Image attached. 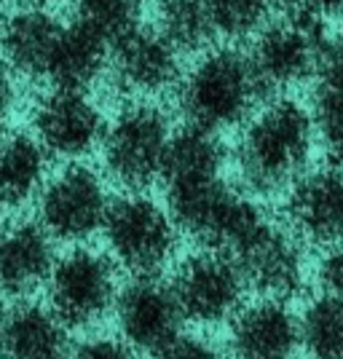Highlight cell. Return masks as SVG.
Returning a JSON list of instances; mask_svg holds the SVG:
<instances>
[{"instance_id":"cell-1","label":"cell","mask_w":343,"mask_h":359,"mask_svg":"<svg viewBox=\"0 0 343 359\" xmlns=\"http://www.w3.org/2000/svg\"><path fill=\"white\" fill-rule=\"evenodd\" d=\"M316 142L311 110L292 97H274L244 121L236 166L244 185L255 194H276L290 188L306 172Z\"/></svg>"},{"instance_id":"cell-2","label":"cell","mask_w":343,"mask_h":359,"mask_svg":"<svg viewBox=\"0 0 343 359\" xmlns=\"http://www.w3.org/2000/svg\"><path fill=\"white\" fill-rule=\"evenodd\" d=\"M180 107L185 121L220 135L250 118L263 97L247 51L236 46H209L194 67L180 75Z\"/></svg>"},{"instance_id":"cell-3","label":"cell","mask_w":343,"mask_h":359,"mask_svg":"<svg viewBox=\"0 0 343 359\" xmlns=\"http://www.w3.org/2000/svg\"><path fill=\"white\" fill-rule=\"evenodd\" d=\"M325 43H328L325 25L292 8L274 16L255 35L253 46L247 51L263 94L266 91L282 94L306 81H314Z\"/></svg>"},{"instance_id":"cell-4","label":"cell","mask_w":343,"mask_h":359,"mask_svg":"<svg viewBox=\"0 0 343 359\" xmlns=\"http://www.w3.org/2000/svg\"><path fill=\"white\" fill-rule=\"evenodd\" d=\"M172 123L161 107L150 102H135L123 107L105 126L102 158L110 177L126 188H145L161 177L166 148L172 140Z\"/></svg>"},{"instance_id":"cell-5","label":"cell","mask_w":343,"mask_h":359,"mask_svg":"<svg viewBox=\"0 0 343 359\" xmlns=\"http://www.w3.org/2000/svg\"><path fill=\"white\" fill-rule=\"evenodd\" d=\"M102 233L116 263L135 276H156L175 252L177 225L153 198L126 194L110 201Z\"/></svg>"},{"instance_id":"cell-6","label":"cell","mask_w":343,"mask_h":359,"mask_svg":"<svg viewBox=\"0 0 343 359\" xmlns=\"http://www.w3.org/2000/svg\"><path fill=\"white\" fill-rule=\"evenodd\" d=\"M46 282L54 314L73 327L100 322L119 298L113 260L86 247H75L65 257H57Z\"/></svg>"},{"instance_id":"cell-7","label":"cell","mask_w":343,"mask_h":359,"mask_svg":"<svg viewBox=\"0 0 343 359\" xmlns=\"http://www.w3.org/2000/svg\"><path fill=\"white\" fill-rule=\"evenodd\" d=\"M169 287L182 319L199 325H217L241 309L247 282L231 255L209 247L204 252L185 257Z\"/></svg>"},{"instance_id":"cell-8","label":"cell","mask_w":343,"mask_h":359,"mask_svg":"<svg viewBox=\"0 0 343 359\" xmlns=\"http://www.w3.org/2000/svg\"><path fill=\"white\" fill-rule=\"evenodd\" d=\"M107 207L110 196L102 177L89 166L73 164L46 180L38 194V223L51 233V239L83 241L102 231Z\"/></svg>"},{"instance_id":"cell-9","label":"cell","mask_w":343,"mask_h":359,"mask_svg":"<svg viewBox=\"0 0 343 359\" xmlns=\"http://www.w3.org/2000/svg\"><path fill=\"white\" fill-rule=\"evenodd\" d=\"M107 75L126 97L145 102L180 83V51L159 30L140 25L110 43Z\"/></svg>"},{"instance_id":"cell-10","label":"cell","mask_w":343,"mask_h":359,"mask_svg":"<svg viewBox=\"0 0 343 359\" xmlns=\"http://www.w3.org/2000/svg\"><path fill=\"white\" fill-rule=\"evenodd\" d=\"M32 126L46 153L75 161L102 142L107 123L89 91L51 89L35 105Z\"/></svg>"},{"instance_id":"cell-11","label":"cell","mask_w":343,"mask_h":359,"mask_svg":"<svg viewBox=\"0 0 343 359\" xmlns=\"http://www.w3.org/2000/svg\"><path fill=\"white\" fill-rule=\"evenodd\" d=\"M231 257L236 260L247 287H255L266 298H292L306 279V260L298 236L276 228L271 220Z\"/></svg>"},{"instance_id":"cell-12","label":"cell","mask_w":343,"mask_h":359,"mask_svg":"<svg viewBox=\"0 0 343 359\" xmlns=\"http://www.w3.org/2000/svg\"><path fill=\"white\" fill-rule=\"evenodd\" d=\"M116 316L123 341L135 351L159 354L166 344L180 335L182 311L172 295V287L156 276H137L119 290Z\"/></svg>"},{"instance_id":"cell-13","label":"cell","mask_w":343,"mask_h":359,"mask_svg":"<svg viewBox=\"0 0 343 359\" xmlns=\"http://www.w3.org/2000/svg\"><path fill=\"white\" fill-rule=\"evenodd\" d=\"M287 220L298 239L322 247L343 244V169L303 172L287 194Z\"/></svg>"},{"instance_id":"cell-14","label":"cell","mask_w":343,"mask_h":359,"mask_svg":"<svg viewBox=\"0 0 343 359\" xmlns=\"http://www.w3.org/2000/svg\"><path fill=\"white\" fill-rule=\"evenodd\" d=\"M300 322L284 300L263 298L239 309L231 327V354L236 359H295Z\"/></svg>"},{"instance_id":"cell-15","label":"cell","mask_w":343,"mask_h":359,"mask_svg":"<svg viewBox=\"0 0 343 359\" xmlns=\"http://www.w3.org/2000/svg\"><path fill=\"white\" fill-rule=\"evenodd\" d=\"M54 260V239L41 223L14 220L0 225V292H32L48 279Z\"/></svg>"},{"instance_id":"cell-16","label":"cell","mask_w":343,"mask_h":359,"mask_svg":"<svg viewBox=\"0 0 343 359\" xmlns=\"http://www.w3.org/2000/svg\"><path fill=\"white\" fill-rule=\"evenodd\" d=\"M62 27L48 8H14L0 22V62L16 75L43 78Z\"/></svg>"},{"instance_id":"cell-17","label":"cell","mask_w":343,"mask_h":359,"mask_svg":"<svg viewBox=\"0 0 343 359\" xmlns=\"http://www.w3.org/2000/svg\"><path fill=\"white\" fill-rule=\"evenodd\" d=\"M0 359H70L67 325L51 306H16L0 314Z\"/></svg>"},{"instance_id":"cell-18","label":"cell","mask_w":343,"mask_h":359,"mask_svg":"<svg viewBox=\"0 0 343 359\" xmlns=\"http://www.w3.org/2000/svg\"><path fill=\"white\" fill-rule=\"evenodd\" d=\"M107 60L110 41L86 27L83 22L73 19L70 25L62 27L43 78L54 89L89 91V86H94L107 73Z\"/></svg>"},{"instance_id":"cell-19","label":"cell","mask_w":343,"mask_h":359,"mask_svg":"<svg viewBox=\"0 0 343 359\" xmlns=\"http://www.w3.org/2000/svg\"><path fill=\"white\" fill-rule=\"evenodd\" d=\"M223 169L225 148L220 135L185 123L182 129L172 132L159 180H164L166 188H180V185H196L223 177Z\"/></svg>"},{"instance_id":"cell-20","label":"cell","mask_w":343,"mask_h":359,"mask_svg":"<svg viewBox=\"0 0 343 359\" xmlns=\"http://www.w3.org/2000/svg\"><path fill=\"white\" fill-rule=\"evenodd\" d=\"M48 153L35 135L8 132L0 137V210H16L46 185Z\"/></svg>"},{"instance_id":"cell-21","label":"cell","mask_w":343,"mask_h":359,"mask_svg":"<svg viewBox=\"0 0 343 359\" xmlns=\"http://www.w3.org/2000/svg\"><path fill=\"white\" fill-rule=\"evenodd\" d=\"M311 116L325 150L332 153L343 148V27L328 38L322 51L319 70L314 75Z\"/></svg>"},{"instance_id":"cell-22","label":"cell","mask_w":343,"mask_h":359,"mask_svg":"<svg viewBox=\"0 0 343 359\" xmlns=\"http://www.w3.org/2000/svg\"><path fill=\"white\" fill-rule=\"evenodd\" d=\"M156 30L180 54H201L217 38L207 0H161Z\"/></svg>"},{"instance_id":"cell-23","label":"cell","mask_w":343,"mask_h":359,"mask_svg":"<svg viewBox=\"0 0 343 359\" xmlns=\"http://www.w3.org/2000/svg\"><path fill=\"white\" fill-rule=\"evenodd\" d=\"M300 322V344L314 359H343V298L322 292L309 303Z\"/></svg>"},{"instance_id":"cell-24","label":"cell","mask_w":343,"mask_h":359,"mask_svg":"<svg viewBox=\"0 0 343 359\" xmlns=\"http://www.w3.org/2000/svg\"><path fill=\"white\" fill-rule=\"evenodd\" d=\"M215 35L225 41L255 38L282 11V0H207Z\"/></svg>"},{"instance_id":"cell-25","label":"cell","mask_w":343,"mask_h":359,"mask_svg":"<svg viewBox=\"0 0 343 359\" xmlns=\"http://www.w3.org/2000/svg\"><path fill=\"white\" fill-rule=\"evenodd\" d=\"M75 19L105 35L110 43L140 27L142 0H73Z\"/></svg>"},{"instance_id":"cell-26","label":"cell","mask_w":343,"mask_h":359,"mask_svg":"<svg viewBox=\"0 0 343 359\" xmlns=\"http://www.w3.org/2000/svg\"><path fill=\"white\" fill-rule=\"evenodd\" d=\"M73 359H137L135 348L116 338H89L75 348Z\"/></svg>"},{"instance_id":"cell-27","label":"cell","mask_w":343,"mask_h":359,"mask_svg":"<svg viewBox=\"0 0 343 359\" xmlns=\"http://www.w3.org/2000/svg\"><path fill=\"white\" fill-rule=\"evenodd\" d=\"M156 359H220V351L212 344L191 335H177L172 344H166Z\"/></svg>"},{"instance_id":"cell-28","label":"cell","mask_w":343,"mask_h":359,"mask_svg":"<svg viewBox=\"0 0 343 359\" xmlns=\"http://www.w3.org/2000/svg\"><path fill=\"white\" fill-rule=\"evenodd\" d=\"M316 276H319V285H322L325 292H332V295L343 298V244L328 247L325 257L319 260Z\"/></svg>"},{"instance_id":"cell-29","label":"cell","mask_w":343,"mask_h":359,"mask_svg":"<svg viewBox=\"0 0 343 359\" xmlns=\"http://www.w3.org/2000/svg\"><path fill=\"white\" fill-rule=\"evenodd\" d=\"M290 8L319 25L343 19V0H290Z\"/></svg>"},{"instance_id":"cell-30","label":"cell","mask_w":343,"mask_h":359,"mask_svg":"<svg viewBox=\"0 0 343 359\" xmlns=\"http://www.w3.org/2000/svg\"><path fill=\"white\" fill-rule=\"evenodd\" d=\"M19 105V83H16V73L0 62V129L11 121Z\"/></svg>"},{"instance_id":"cell-31","label":"cell","mask_w":343,"mask_h":359,"mask_svg":"<svg viewBox=\"0 0 343 359\" xmlns=\"http://www.w3.org/2000/svg\"><path fill=\"white\" fill-rule=\"evenodd\" d=\"M16 8H48L57 0H11Z\"/></svg>"},{"instance_id":"cell-32","label":"cell","mask_w":343,"mask_h":359,"mask_svg":"<svg viewBox=\"0 0 343 359\" xmlns=\"http://www.w3.org/2000/svg\"><path fill=\"white\" fill-rule=\"evenodd\" d=\"M0 314H3V309H0Z\"/></svg>"}]
</instances>
